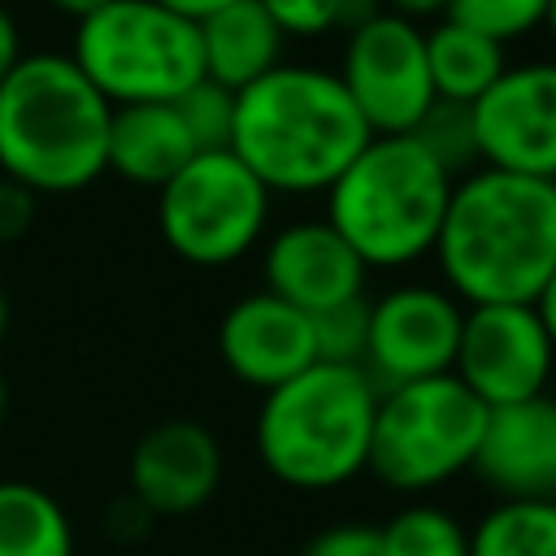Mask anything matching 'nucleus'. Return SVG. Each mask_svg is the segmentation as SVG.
<instances>
[{"label": "nucleus", "instance_id": "obj_18", "mask_svg": "<svg viewBox=\"0 0 556 556\" xmlns=\"http://www.w3.org/2000/svg\"><path fill=\"white\" fill-rule=\"evenodd\" d=\"M195 143L174 104H122L109 122V169L135 187L161 191L187 161Z\"/></svg>", "mask_w": 556, "mask_h": 556}, {"label": "nucleus", "instance_id": "obj_14", "mask_svg": "<svg viewBox=\"0 0 556 556\" xmlns=\"http://www.w3.org/2000/svg\"><path fill=\"white\" fill-rule=\"evenodd\" d=\"M261 274L269 295L295 304L308 317L361 300L369 278L361 256L343 243V235L326 217H300L274 230L261 252Z\"/></svg>", "mask_w": 556, "mask_h": 556}, {"label": "nucleus", "instance_id": "obj_35", "mask_svg": "<svg viewBox=\"0 0 556 556\" xmlns=\"http://www.w3.org/2000/svg\"><path fill=\"white\" fill-rule=\"evenodd\" d=\"M9 321H13V308H9V295H4V287H0V343H4V334H9Z\"/></svg>", "mask_w": 556, "mask_h": 556}, {"label": "nucleus", "instance_id": "obj_34", "mask_svg": "<svg viewBox=\"0 0 556 556\" xmlns=\"http://www.w3.org/2000/svg\"><path fill=\"white\" fill-rule=\"evenodd\" d=\"M43 4H52L61 17H74V22H83V17H91L96 9H104L109 0H43Z\"/></svg>", "mask_w": 556, "mask_h": 556}, {"label": "nucleus", "instance_id": "obj_7", "mask_svg": "<svg viewBox=\"0 0 556 556\" xmlns=\"http://www.w3.org/2000/svg\"><path fill=\"white\" fill-rule=\"evenodd\" d=\"M486 408L456 374L387 387L378 395L369 473L391 491L421 495L473 469Z\"/></svg>", "mask_w": 556, "mask_h": 556}, {"label": "nucleus", "instance_id": "obj_1", "mask_svg": "<svg viewBox=\"0 0 556 556\" xmlns=\"http://www.w3.org/2000/svg\"><path fill=\"white\" fill-rule=\"evenodd\" d=\"M430 256L465 308L534 304L556 274V182L491 165L460 174Z\"/></svg>", "mask_w": 556, "mask_h": 556}, {"label": "nucleus", "instance_id": "obj_9", "mask_svg": "<svg viewBox=\"0 0 556 556\" xmlns=\"http://www.w3.org/2000/svg\"><path fill=\"white\" fill-rule=\"evenodd\" d=\"M334 74L365 117L369 135H408L434 104L426 70V26H413L382 9L343 30Z\"/></svg>", "mask_w": 556, "mask_h": 556}, {"label": "nucleus", "instance_id": "obj_32", "mask_svg": "<svg viewBox=\"0 0 556 556\" xmlns=\"http://www.w3.org/2000/svg\"><path fill=\"white\" fill-rule=\"evenodd\" d=\"M156 4H165V9H174L182 17H191V22H200V17H208V13H217V9H226L235 0H156Z\"/></svg>", "mask_w": 556, "mask_h": 556}, {"label": "nucleus", "instance_id": "obj_16", "mask_svg": "<svg viewBox=\"0 0 556 556\" xmlns=\"http://www.w3.org/2000/svg\"><path fill=\"white\" fill-rule=\"evenodd\" d=\"M469 473L500 500H556V395L486 408Z\"/></svg>", "mask_w": 556, "mask_h": 556}, {"label": "nucleus", "instance_id": "obj_15", "mask_svg": "<svg viewBox=\"0 0 556 556\" xmlns=\"http://www.w3.org/2000/svg\"><path fill=\"white\" fill-rule=\"evenodd\" d=\"M217 356L230 369V378L265 395L317 361L313 317L261 287L222 313Z\"/></svg>", "mask_w": 556, "mask_h": 556}, {"label": "nucleus", "instance_id": "obj_24", "mask_svg": "<svg viewBox=\"0 0 556 556\" xmlns=\"http://www.w3.org/2000/svg\"><path fill=\"white\" fill-rule=\"evenodd\" d=\"M287 39H321L330 30H352L378 13V0H256Z\"/></svg>", "mask_w": 556, "mask_h": 556}, {"label": "nucleus", "instance_id": "obj_31", "mask_svg": "<svg viewBox=\"0 0 556 556\" xmlns=\"http://www.w3.org/2000/svg\"><path fill=\"white\" fill-rule=\"evenodd\" d=\"M26 52H22V30H17V17L0 4V83L13 74V65L22 61Z\"/></svg>", "mask_w": 556, "mask_h": 556}, {"label": "nucleus", "instance_id": "obj_3", "mask_svg": "<svg viewBox=\"0 0 556 556\" xmlns=\"http://www.w3.org/2000/svg\"><path fill=\"white\" fill-rule=\"evenodd\" d=\"M113 104L70 52H26L0 83V174L30 195H70L109 169Z\"/></svg>", "mask_w": 556, "mask_h": 556}, {"label": "nucleus", "instance_id": "obj_36", "mask_svg": "<svg viewBox=\"0 0 556 556\" xmlns=\"http://www.w3.org/2000/svg\"><path fill=\"white\" fill-rule=\"evenodd\" d=\"M543 30L552 35V43H556V0H547V13H543Z\"/></svg>", "mask_w": 556, "mask_h": 556}, {"label": "nucleus", "instance_id": "obj_10", "mask_svg": "<svg viewBox=\"0 0 556 556\" xmlns=\"http://www.w3.org/2000/svg\"><path fill=\"white\" fill-rule=\"evenodd\" d=\"M452 374L482 408L547 395L556 348L534 304H473L465 308Z\"/></svg>", "mask_w": 556, "mask_h": 556}, {"label": "nucleus", "instance_id": "obj_8", "mask_svg": "<svg viewBox=\"0 0 556 556\" xmlns=\"http://www.w3.org/2000/svg\"><path fill=\"white\" fill-rule=\"evenodd\" d=\"M274 191L230 152H195L156 191V230L165 248L200 269L243 261L269 226Z\"/></svg>", "mask_w": 556, "mask_h": 556}, {"label": "nucleus", "instance_id": "obj_26", "mask_svg": "<svg viewBox=\"0 0 556 556\" xmlns=\"http://www.w3.org/2000/svg\"><path fill=\"white\" fill-rule=\"evenodd\" d=\"M195 152H217V148H230V126H235V91L200 78L191 91H182L174 100Z\"/></svg>", "mask_w": 556, "mask_h": 556}, {"label": "nucleus", "instance_id": "obj_23", "mask_svg": "<svg viewBox=\"0 0 556 556\" xmlns=\"http://www.w3.org/2000/svg\"><path fill=\"white\" fill-rule=\"evenodd\" d=\"M452 178L478 169V139H473V122H469V104H447V100H434L421 122L408 130Z\"/></svg>", "mask_w": 556, "mask_h": 556}, {"label": "nucleus", "instance_id": "obj_29", "mask_svg": "<svg viewBox=\"0 0 556 556\" xmlns=\"http://www.w3.org/2000/svg\"><path fill=\"white\" fill-rule=\"evenodd\" d=\"M30 222H35V195L0 174V248L17 243L30 230Z\"/></svg>", "mask_w": 556, "mask_h": 556}, {"label": "nucleus", "instance_id": "obj_20", "mask_svg": "<svg viewBox=\"0 0 556 556\" xmlns=\"http://www.w3.org/2000/svg\"><path fill=\"white\" fill-rule=\"evenodd\" d=\"M0 556H74L65 504L17 478H0Z\"/></svg>", "mask_w": 556, "mask_h": 556}, {"label": "nucleus", "instance_id": "obj_13", "mask_svg": "<svg viewBox=\"0 0 556 556\" xmlns=\"http://www.w3.org/2000/svg\"><path fill=\"white\" fill-rule=\"evenodd\" d=\"M222 469L217 434L191 417H169L143 430L130 452V500L148 517H187L217 495Z\"/></svg>", "mask_w": 556, "mask_h": 556}, {"label": "nucleus", "instance_id": "obj_25", "mask_svg": "<svg viewBox=\"0 0 556 556\" xmlns=\"http://www.w3.org/2000/svg\"><path fill=\"white\" fill-rule=\"evenodd\" d=\"M543 13H547V0H447L443 17L469 30H482L486 39L508 48L513 39L543 30Z\"/></svg>", "mask_w": 556, "mask_h": 556}, {"label": "nucleus", "instance_id": "obj_21", "mask_svg": "<svg viewBox=\"0 0 556 556\" xmlns=\"http://www.w3.org/2000/svg\"><path fill=\"white\" fill-rule=\"evenodd\" d=\"M469 556H556V500H500L469 530Z\"/></svg>", "mask_w": 556, "mask_h": 556}, {"label": "nucleus", "instance_id": "obj_11", "mask_svg": "<svg viewBox=\"0 0 556 556\" xmlns=\"http://www.w3.org/2000/svg\"><path fill=\"white\" fill-rule=\"evenodd\" d=\"M465 304L434 282H400L369 300V330H365V374L378 391L452 374L456 339H460Z\"/></svg>", "mask_w": 556, "mask_h": 556}, {"label": "nucleus", "instance_id": "obj_30", "mask_svg": "<svg viewBox=\"0 0 556 556\" xmlns=\"http://www.w3.org/2000/svg\"><path fill=\"white\" fill-rule=\"evenodd\" d=\"M378 9L391 13V17H404L413 26H421V22L443 17L447 13V0H378Z\"/></svg>", "mask_w": 556, "mask_h": 556}, {"label": "nucleus", "instance_id": "obj_19", "mask_svg": "<svg viewBox=\"0 0 556 556\" xmlns=\"http://www.w3.org/2000/svg\"><path fill=\"white\" fill-rule=\"evenodd\" d=\"M426 70H430L434 100L473 104L508 70V61H504V43H495L482 30H469L452 17H439L426 30Z\"/></svg>", "mask_w": 556, "mask_h": 556}, {"label": "nucleus", "instance_id": "obj_4", "mask_svg": "<svg viewBox=\"0 0 556 556\" xmlns=\"http://www.w3.org/2000/svg\"><path fill=\"white\" fill-rule=\"evenodd\" d=\"M378 382L365 365L313 361L304 374L261 395L256 456L291 491H334L369 469Z\"/></svg>", "mask_w": 556, "mask_h": 556}, {"label": "nucleus", "instance_id": "obj_22", "mask_svg": "<svg viewBox=\"0 0 556 556\" xmlns=\"http://www.w3.org/2000/svg\"><path fill=\"white\" fill-rule=\"evenodd\" d=\"M382 556H469V530L439 504H408L378 526Z\"/></svg>", "mask_w": 556, "mask_h": 556}, {"label": "nucleus", "instance_id": "obj_12", "mask_svg": "<svg viewBox=\"0 0 556 556\" xmlns=\"http://www.w3.org/2000/svg\"><path fill=\"white\" fill-rule=\"evenodd\" d=\"M478 165L556 182V56L508 65L469 104Z\"/></svg>", "mask_w": 556, "mask_h": 556}, {"label": "nucleus", "instance_id": "obj_28", "mask_svg": "<svg viewBox=\"0 0 556 556\" xmlns=\"http://www.w3.org/2000/svg\"><path fill=\"white\" fill-rule=\"evenodd\" d=\"M300 556H382V539H378V526H365V521H339V526H326L317 530Z\"/></svg>", "mask_w": 556, "mask_h": 556}, {"label": "nucleus", "instance_id": "obj_2", "mask_svg": "<svg viewBox=\"0 0 556 556\" xmlns=\"http://www.w3.org/2000/svg\"><path fill=\"white\" fill-rule=\"evenodd\" d=\"M369 139L334 70L282 61L235 91L230 152L274 195H326Z\"/></svg>", "mask_w": 556, "mask_h": 556}, {"label": "nucleus", "instance_id": "obj_17", "mask_svg": "<svg viewBox=\"0 0 556 556\" xmlns=\"http://www.w3.org/2000/svg\"><path fill=\"white\" fill-rule=\"evenodd\" d=\"M195 30H200L204 78L226 91H243L248 83H256L282 65L287 35L274 26V17L256 0H235V4L200 17Z\"/></svg>", "mask_w": 556, "mask_h": 556}, {"label": "nucleus", "instance_id": "obj_33", "mask_svg": "<svg viewBox=\"0 0 556 556\" xmlns=\"http://www.w3.org/2000/svg\"><path fill=\"white\" fill-rule=\"evenodd\" d=\"M534 308H539V317H543V326H547V339H552V348H556V274H552L547 287L539 291Z\"/></svg>", "mask_w": 556, "mask_h": 556}, {"label": "nucleus", "instance_id": "obj_5", "mask_svg": "<svg viewBox=\"0 0 556 556\" xmlns=\"http://www.w3.org/2000/svg\"><path fill=\"white\" fill-rule=\"evenodd\" d=\"M452 182L413 135H374L326 187V222L365 269H404L434 252Z\"/></svg>", "mask_w": 556, "mask_h": 556}, {"label": "nucleus", "instance_id": "obj_27", "mask_svg": "<svg viewBox=\"0 0 556 556\" xmlns=\"http://www.w3.org/2000/svg\"><path fill=\"white\" fill-rule=\"evenodd\" d=\"M365 330H369V300H348L326 313H313V343L317 361L330 365H361L365 361Z\"/></svg>", "mask_w": 556, "mask_h": 556}, {"label": "nucleus", "instance_id": "obj_6", "mask_svg": "<svg viewBox=\"0 0 556 556\" xmlns=\"http://www.w3.org/2000/svg\"><path fill=\"white\" fill-rule=\"evenodd\" d=\"M70 61L113 104H174L204 78L200 30L156 0H109L74 22Z\"/></svg>", "mask_w": 556, "mask_h": 556}, {"label": "nucleus", "instance_id": "obj_37", "mask_svg": "<svg viewBox=\"0 0 556 556\" xmlns=\"http://www.w3.org/2000/svg\"><path fill=\"white\" fill-rule=\"evenodd\" d=\"M4 417H9V387H4V374H0V426H4Z\"/></svg>", "mask_w": 556, "mask_h": 556}]
</instances>
